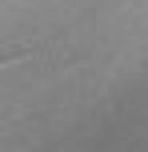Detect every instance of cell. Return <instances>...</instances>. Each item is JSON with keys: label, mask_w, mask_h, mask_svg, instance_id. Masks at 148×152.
Masks as SVG:
<instances>
[{"label": "cell", "mask_w": 148, "mask_h": 152, "mask_svg": "<svg viewBox=\"0 0 148 152\" xmlns=\"http://www.w3.org/2000/svg\"><path fill=\"white\" fill-rule=\"evenodd\" d=\"M16 60H28L24 52H16V56H0V68H8V64H16Z\"/></svg>", "instance_id": "cell-1"}]
</instances>
